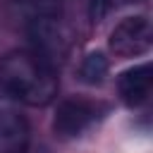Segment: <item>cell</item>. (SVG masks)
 <instances>
[{"instance_id":"cell-6","label":"cell","mask_w":153,"mask_h":153,"mask_svg":"<svg viewBox=\"0 0 153 153\" xmlns=\"http://www.w3.org/2000/svg\"><path fill=\"white\" fill-rule=\"evenodd\" d=\"M151 84H153V76H151V65L143 62V65H134L131 69L122 72L120 79H117V91H120V98L129 105V108H139L148 100L151 96Z\"/></svg>"},{"instance_id":"cell-7","label":"cell","mask_w":153,"mask_h":153,"mask_svg":"<svg viewBox=\"0 0 153 153\" xmlns=\"http://www.w3.org/2000/svg\"><path fill=\"white\" fill-rule=\"evenodd\" d=\"M67 0H14L17 10L24 14V19H38V17H62Z\"/></svg>"},{"instance_id":"cell-8","label":"cell","mask_w":153,"mask_h":153,"mask_svg":"<svg viewBox=\"0 0 153 153\" xmlns=\"http://www.w3.org/2000/svg\"><path fill=\"white\" fill-rule=\"evenodd\" d=\"M105 74H108V57L103 53H88L79 65V76L84 84H91V86L103 84Z\"/></svg>"},{"instance_id":"cell-2","label":"cell","mask_w":153,"mask_h":153,"mask_svg":"<svg viewBox=\"0 0 153 153\" xmlns=\"http://www.w3.org/2000/svg\"><path fill=\"white\" fill-rule=\"evenodd\" d=\"M26 33L31 41V50L45 57L50 65H60L69 50V31L65 17H38L26 19Z\"/></svg>"},{"instance_id":"cell-3","label":"cell","mask_w":153,"mask_h":153,"mask_svg":"<svg viewBox=\"0 0 153 153\" xmlns=\"http://www.w3.org/2000/svg\"><path fill=\"white\" fill-rule=\"evenodd\" d=\"M105 112V105L91 98H65L53 117V131L60 139H76L91 129Z\"/></svg>"},{"instance_id":"cell-9","label":"cell","mask_w":153,"mask_h":153,"mask_svg":"<svg viewBox=\"0 0 153 153\" xmlns=\"http://www.w3.org/2000/svg\"><path fill=\"white\" fill-rule=\"evenodd\" d=\"M112 10V0H88V19L91 24H100Z\"/></svg>"},{"instance_id":"cell-4","label":"cell","mask_w":153,"mask_h":153,"mask_svg":"<svg viewBox=\"0 0 153 153\" xmlns=\"http://www.w3.org/2000/svg\"><path fill=\"white\" fill-rule=\"evenodd\" d=\"M29 122L22 105L0 86V153H26Z\"/></svg>"},{"instance_id":"cell-5","label":"cell","mask_w":153,"mask_h":153,"mask_svg":"<svg viewBox=\"0 0 153 153\" xmlns=\"http://www.w3.org/2000/svg\"><path fill=\"white\" fill-rule=\"evenodd\" d=\"M151 22L143 14L122 19L110 33V50L120 57H136L151 48Z\"/></svg>"},{"instance_id":"cell-1","label":"cell","mask_w":153,"mask_h":153,"mask_svg":"<svg viewBox=\"0 0 153 153\" xmlns=\"http://www.w3.org/2000/svg\"><path fill=\"white\" fill-rule=\"evenodd\" d=\"M0 86L19 105L43 108L57 96V67L31 48H17L0 57Z\"/></svg>"}]
</instances>
